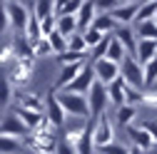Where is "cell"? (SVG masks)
I'll return each mask as SVG.
<instances>
[{"label":"cell","mask_w":157,"mask_h":154,"mask_svg":"<svg viewBox=\"0 0 157 154\" xmlns=\"http://www.w3.org/2000/svg\"><path fill=\"white\" fill-rule=\"evenodd\" d=\"M125 55H127L125 47L117 42V40H115V35H112V40H110V45H107V52H105V60H112V62L120 65V62L125 60Z\"/></svg>","instance_id":"28"},{"label":"cell","mask_w":157,"mask_h":154,"mask_svg":"<svg viewBox=\"0 0 157 154\" xmlns=\"http://www.w3.org/2000/svg\"><path fill=\"white\" fill-rule=\"evenodd\" d=\"M75 152L77 154H95V142H92V119H87L85 129L80 132V137L75 142Z\"/></svg>","instance_id":"16"},{"label":"cell","mask_w":157,"mask_h":154,"mask_svg":"<svg viewBox=\"0 0 157 154\" xmlns=\"http://www.w3.org/2000/svg\"><path fill=\"white\" fill-rule=\"evenodd\" d=\"M152 20H155V23H157V10H155V17H152Z\"/></svg>","instance_id":"52"},{"label":"cell","mask_w":157,"mask_h":154,"mask_svg":"<svg viewBox=\"0 0 157 154\" xmlns=\"http://www.w3.org/2000/svg\"><path fill=\"white\" fill-rule=\"evenodd\" d=\"M45 117H48V122L55 127V129H60L63 124H65V109L60 107V102H57V97L55 94H48V100H45Z\"/></svg>","instance_id":"9"},{"label":"cell","mask_w":157,"mask_h":154,"mask_svg":"<svg viewBox=\"0 0 157 154\" xmlns=\"http://www.w3.org/2000/svg\"><path fill=\"white\" fill-rule=\"evenodd\" d=\"M23 149H25V144L20 139L8 137V134H0V154H17Z\"/></svg>","instance_id":"27"},{"label":"cell","mask_w":157,"mask_h":154,"mask_svg":"<svg viewBox=\"0 0 157 154\" xmlns=\"http://www.w3.org/2000/svg\"><path fill=\"white\" fill-rule=\"evenodd\" d=\"M13 102V82L8 80L5 72H0V107Z\"/></svg>","instance_id":"30"},{"label":"cell","mask_w":157,"mask_h":154,"mask_svg":"<svg viewBox=\"0 0 157 154\" xmlns=\"http://www.w3.org/2000/svg\"><path fill=\"white\" fill-rule=\"evenodd\" d=\"M55 154H77V152H75V147H72L70 142L57 139V142H55Z\"/></svg>","instance_id":"44"},{"label":"cell","mask_w":157,"mask_h":154,"mask_svg":"<svg viewBox=\"0 0 157 154\" xmlns=\"http://www.w3.org/2000/svg\"><path fill=\"white\" fill-rule=\"evenodd\" d=\"M55 30L65 37H70L72 32H77V17L75 15H57L55 17Z\"/></svg>","instance_id":"22"},{"label":"cell","mask_w":157,"mask_h":154,"mask_svg":"<svg viewBox=\"0 0 157 154\" xmlns=\"http://www.w3.org/2000/svg\"><path fill=\"white\" fill-rule=\"evenodd\" d=\"M95 82V72H92V65H85L80 70V75L75 77V80L65 87V92H72V94H87V90L92 87Z\"/></svg>","instance_id":"8"},{"label":"cell","mask_w":157,"mask_h":154,"mask_svg":"<svg viewBox=\"0 0 157 154\" xmlns=\"http://www.w3.org/2000/svg\"><path fill=\"white\" fill-rule=\"evenodd\" d=\"M67 50H72V52H87V45H85L82 32H72V35L67 37Z\"/></svg>","instance_id":"35"},{"label":"cell","mask_w":157,"mask_h":154,"mask_svg":"<svg viewBox=\"0 0 157 154\" xmlns=\"http://www.w3.org/2000/svg\"><path fill=\"white\" fill-rule=\"evenodd\" d=\"M5 3H8V0H5Z\"/></svg>","instance_id":"55"},{"label":"cell","mask_w":157,"mask_h":154,"mask_svg":"<svg viewBox=\"0 0 157 154\" xmlns=\"http://www.w3.org/2000/svg\"><path fill=\"white\" fill-rule=\"evenodd\" d=\"M52 30H55V15H52V17H45V20H40V32H43V37L50 35Z\"/></svg>","instance_id":"46"},{"label":"cell","mask_w":157,"mask_h":154,"mask_svg":"<svg viewBox=\"0 0 157 154\" xmlns=\"http://www.w3.org/2000/svg\"><path fill=\"white\" fill-rule=\"evenodd\" d=\"M8 30H10V17L5 10V0H0V35H5Z\"/></svg>","instance_id":"40"},{"label":"cell","mask_w":157,"mask_h":154,"mask_svg":"<svg viewBox=\"0 0 157 154\" xmlns=\"http://www.w3.org/2000/svg\"><path fill=\"white\" fill-rule=\"evenodd\" d=\"M15 102H17V107H23V109H35V112L45 109V102L40 100V94H35V92H17Z\"/></svg>","instance_id":"19"},{"label":"cell","mask_w":157,"mask_h":154,"mask_svg":"<svg viewBox=\"0 0 157 154\" xmlns=\"http://www.w3.org/2000/svg\"><path fill=\"white\" fill-rule=\"evenodd\" d=\"M13 50H15V60H35V47L25 35H15Z\"/></svg>","instance_id":"17"},{"label":"cell","mask_w":157,"mask_h":154,"mask_svg":"<svg viewBox=\"0 0 157 154\" xmlns=\"http://www.w3.org/2000/svg\"><path fill=\"white\" fill-rule=\"evenodd\" d=\"M157 55V40H142V37H137V47H135V60L145 65L150 62L152 57Z\"/></svg>","instance_id":"14"},{"label":"cell","mask_w":157,"mask_h":154,"mask_svg":"<svg viewBox=\"0 0 157 154\" xmlns=\"http://www.w3.org/2000/svg\"><path fill=\"white\" fill-rule=\"evenodd\" d=\"M140 3H147V0H140Z\"/></svg>","instance_id":"53"},{"label":"cell","mask_w":157,"mask_h":154,"mask_svg":"<svg viewBox=\"0 0 157 154\" xmlns=\"http://www.w3.org/2000/svg\"><path fill=\"white\" fill-rule=\"evenodd\" d=\"M140 102H142V92L125 85V105H135V107H137Z\"/></svg>","instance_id":"38"},{"label":"cell","mask_w":157,"mask_h":154,"mask_svg":"<svg viewBox=\"0 0 157 154\" xmlns=\"http://www.w3.org/2000/svg\"><path fill=\"white\" fill-rule=\"evenodd\" d=\"M65 3H67V0H55V15H57V13H60L63 8H65Z\"/></svg>","instance_id":"48"},{"label":"cell","mask_w":157,"mask_h":154,"mask_svg":"<svg viewBox=\"0 0 157 154\" xmlns=\"http://www.w3.org/2000/svg\"><path fill=\"white\" fill-rule=\"evenodd\" d=\"M5 10H8V17H10V30L15 35H25V28H28V20H30V3L8 0Z\"/></svg>","instance_id":"1"},{"label":"cell","mask_w":157,"mask_h":154,"mask_svg":"<svg viewBox=\"0 0 157 154\" xmlns=\"http://www.w3.org/2000/svg\"><path fill=\"white\" fill-rule=\"evenodd\" d=\"M120 77L127 87H135V90H145V72H142V65L135 60V55H125V60L120 62Z\"/></svg>","instance_id":"3"},{"label":"cell","mask_w":157,"mask_h":154,"mask_svg":"<svg viewBox=\"0 0 157 154\" xmlns=\"http://www.w3.org/2000/svg\"><path fill=\"white\" fill-rule=\"evenodd\" d=\"M80 5H82V0H67V3H65V8L57 13V15H77ZM57 15H55V17H57Z\"/></svg>","instance_id":"42"},{"label":"cell","mask_w":157,"mask_h":154,"mask_svg":"<svg viewBox=\"0 0 157 154\" xmlns=\"http://www.w3.org/2000/svg\"><path fill=\"white\" fill-rule=\"evenodd\" d=\"M115 40L125 47L127 55H135V47H137V35H135V28L132 25H117L115 28Z\"/></svg>","instance_id":"11"},{"label":"cell","mask_w":157,"mask_h":154,"mask_svg":"<svg viewBox=\"0 0 157 154\" xmlns=\"http://www.w3.org/2000/svg\"><path fill=\"white\" fill-rule=\"evenodd\" d=\"M142 72H145V87H152L157 82V55L152 57L150 62L142 65Z\"/></svg>","instance_id":"34"},{"label":"cell","mask_w":157,"mask_h":154,"mask_svg":"<svg viewBox=\"0 0 157 154\" xmlns=\"http://www.w3.org/2000/svg\"><path fill=\"white\" fill-rule=\"evenodd\" d=\"M135 117H137V107H135V105H120L117 112H115L117 124H122V127H132Z\"/></svg>","instance_id":"25"},{"label":"cell","mask_w":157,"mask_h":154,"mask_svg":"<svg viewBox=\"0 0 157 154\" xmlns=\"http://www.w3.org/2000/svg\"><path fill=\"white\" fill-rule=\"evenodd\" d=\"M48 37V42H50V50H52V55H60V52H65L67 50V37L65 35H60L57 30H52L50 35H45Z\"/></svg>","instance_id":"29"},{"label":"cell","mask_w":157,"mask_h":154,"mask_svg":"<svg viewBox=\"0 0 157 154\" xmlns=\"http://www.w3.org/2000/svg\"><path fill=\"white\" fill-rule=\"evenodd\" d=\"M87 60H90L87 52H72V50H65V52L57 55V62H60V65H77V62H87Z\"/></svg>","instance_id":"31"},{"label":"cell","mask_w":157,"mask_h":154,"mask_svg":"<svg viewBox=\"0 0 157 154\" xmlns=\"http://www.w3.org/2000/svg\"><path fill=\"white\" fill-rule=\"evenodd\" d=\"M92 142H95V149H102L105 144L115 142V127H112V119L105 112L92 119Z\"/></svg>","instance_id":"5"},{"label":"cell","mask_w":157,"mask_h":154,"mask_svg":"<svg viewBox=\"0 0 157 154\" xmlns=\"http://www.w3.org/2000/svg\"><path fill=\"white\" fill-rule=\"evenodd\" d=\"M82 37H85V45H87V50H90V47H95L97 42H100L105 35H102V32H97L95 28H87V30L82 32Z\"/></svg>","instance_id":"36"},{"label":"cell","mask_w":157,"mask_h":154,"mask_svg":"<svg viewBox=\"0 0 157 154\" xmlns=\"http://www.w3.org/2000/svg\"><path fill=\"white\" fill-rule=\"evenodd\" d=\"M137 10H140V3H120L110 15L117 25H132L137 17Z\"/></svg>","instance_id":"10"},{"label":"cell","mask_w":157,"mask_h":154,"mask_svg":"<svg viewBox=\"0 0 157 154\" xmlns=\"http://www.w3.org/2000/svg\"><path fill=\"white\" fill-rule=\"evenodd\" d=\"M95 15H97V8H95V3L92 0H82V5H80V10H77V32H85L90 25H92V20H95Z\"/></svg>","instance_id":"12"},{"label":"cell","mask_w":157,"mask_h":154,"mask_svg":"<svg viewBox=\"0 0 157 154\" xmlns=\"http://www.w3.org/2000/svg\"><path fill=\"white\" fill-rule=\"evenodd\" d=\"M155 154H157V147H155Z\"/></svg>","instance_id":"54"},{"label":"cell","mask_w":157,"mask_h":154,"mask_svg":"<svg viewBox=\"0 0 157 154\" xmlns=\"http://www.w3.org/2000/svg\"><path fill=\"white\" fill-rule=\"evenodd\" d=\"M33 47H35V57H37V55H52V50H50V42H48V37H40L37 42H33Z\"/></svg>","instance_id":"43"},{"label":"cell","mask_w":157,"mask_h":154,"mask_svg":"<svg viewBox=\"0 0 157 154\" xmlns=\"http://www.w3.org/2000/svg\"><path fill=\"white\" fill-rule=\"evenodd\" d=\"M100 154H127V147L120 142H112V144H105L100 149Z\"/></svg>","instance_id":"41"},{"label":"cell","mask_w":157,"mask_h":154,"mask_svg":"<svg viewBox=\"0 0 157 154\" xmlns=\"http://www.w3.org/2000/svg\"><path fill=\"white\" fill-rule=\"evenodd\" d=\"M0 134H8V137L20 139V137H28V134H30V129L23 124V119L17 117L15 112H10L5 119H0Z\"/></svg>","instance_id":"7"},{"label":"cell","mask_w":157,"mask_h":154,"mask_svg":"<svg viewBox=\"0 0 157 154\" xmlns=\"http://www.w3.org/2000/svg\"><path fill=\"white\" fill-rule=\"evenodd\" d=\"M97 13H112L117 5H120V0H92Z\"/></svg>","instance_id":"39"},{"label":"cell","mask_w":157,"mask_h":154,"mask_svg":"<svg viewBox=\"0 0 157 154\" xmlns=\"http://www.w3.org/2000/svg\"><path fill=\"white\" fill-rule=\"evenodd\" d=\"M142 129H147V134L152 137V142H155V147H157V119H145V122H142Z\"/></svg>","instance_id":"45"},{"label":"cell","mask_w":157,"mask_h":154,"mask_svg":"<svg viewBox=\"0 0 157 154\" xmlns=\"http://www.w3.org/2000/svg\"><path fill=\"white\" fill-rule=\"evenodd\" d=\"M120 3H140V0H120Z\"/></svg>","instance_id":"50"},{"label":"cell","mask_w":157,"mask_h":154,"mask_svg":"<svg viewBox=\"0 0 157 154\" xmlns=\"http://www.w3.org/2000/svg\"><path fill=\"white\" fill-rule=\"evenodd\" d=\"M25 37L30 42H37L43 37V32H40V20L33 15V10H30V20H28V28H25Z\"/></svg>","instance_id":"32"},{"label":"cell","mask_w":157,"mask_h":154,"mask_svg":"<svg viewBox=\"0 0 157 154\" xmlns=\"http://www.w3.org/2000/svg\"><path fill=\"white\" fill-rule=\"evenodd\" d=\"M30 72H33V60H15L13 70L8 75V80L15 82V85H23V82L30 80Z\"/></svg>","instance_id":"13"},{"label":"cell","mask_w":157,"mask_h":154,"mask_svg":"<svg viewBox=\"0 0 157 154\" xmlns=\"http://www.w3.org/2000/svg\"><path fill=\"white\" fill-rule=\"evenodd\" d=\"M107 100H110L115 107L125 105V82H122V77H117V80H112V82L107 85Z\"/></svg>","instance_id":"21"},{"label":"cell","mask_w":157,"mask_h":154,"mask_svg":"<svg viewBox=\"0 0 157 154\" xmlns=\"http://www.w3.org/2000/svg\"><path fill=\"white\" fill-rule=\"evenodd\" d=\"M90 28H95L97 32H102V35H110V32H115V28H117V23L112 20V15H110V13H97Z\"/></svg>","instance_id":"23"},{"label":"cell","mask_w":157,"mask_h":154,"mask_svg":"<svg viewBox=\"0 0 157 154\" xmlns=\"http://www.w3.org/2000/svg\"><path fill=\"white\" fill-rule=\"evenodd\" d=\"M55 97L57 102H60V107L65 109V114H70V117H85L90 119V109H87V100H85V94H72V92H55Z\"/></svg>","instance_id":"2"},{"label":"cell","mask_w":157,"mask_h":154,"mask_svg":"<svg viewBox=\"0 0 157 154\" xmlns=\"http://www.w3.org/2000/svg\"><path fill=\"white\" fill-rule=\"evenodd\" d=\"M37 154H55V149H52V152H37Z\"/></svg>","instance_id":"51"},{"label":"cell","mask_w":157,"mask_h":154,"mask_svg":"<svg viewBox=\"0 0 157 154\" xmlns=\"http://www.w3.org/2000/svg\"><path fill=\"white\" fill-rule=\"evenodd\" d=\"M13 62H15L13 42H10V45H0V65H13Z\"/></svg>","instance_id":"37"},{"label":"cell","mask_w":157,"mask_h":154,"mask_svg":"<svg viewBox=\"0 0 157 154\" xmlns=\"http://www.w3.org/2000/svg\"><path fill=\"white\" fill-rule=\"evenodd\" d=\"M135 35L142 37V40H157V23H155V20L135 23Z\"/></svg>","instance_id":"26"},{"label":"cell","mask_w":157,"mask_h":154,"mask_svg":"<svg viewBox=\"0 0 157 154\" xmlns=\"http://www.w3.org/2000/svg\"><path fill=\"white\" fill-rule=\"evenodd\" d=\"M157 10V0H147V3H140V10H137L135 23H142V20H152Z\"/></svg>","instance_id":"33"},{"label":"cell","mask_w":157,"mask_h":154,"mask_svg":"<svg viewBox=\"0 0 157 154\" xmlns=\"http://www.w3.org/2000/svg\"><path fill=\"white\" fill-rule=\"evenodd\" d=\"M30 10L37 20H45V17H52L55 15V0H35L30 3Z\"/></svg>","instance_id":"24"},{"label":"cell","mask_w":157,"mask_h":154,"mask_svg":"<svg viewBox=\"0 0 157 154\" xmlns=\"http://www.w3.org/2000/svg\"><path fill=\"white\" fill-rule=\"evenodd\" d=\"M127 134H130V142H132V147L142 149V152H150V149L155 147L152 137L147 134V129H142V127H127Z\"/></svg>","instance_id":"15"},{"label":"cell","mask_w":157,"mask_h":154,"mask_svg":"<svg viewBox=\"0 0 157 154\" xmlns=\"http://www.w3.org/2000/svg\"><path fill=\"white\" fill-rule=\"evenodd\" d=\"M15 114L23 119V124L33 132V129H37L43 122H45V112H35V109H23V107H15Z\"/></svg>","instance_id":"20"},{"label":"cell","mask_w":157,"mask_h":154,"mask_svg":"<svg viewBox=\"0 0 157 154\" xmlns=\"http://www.w3.org/2000/svg\"><path fill=\"white\" fill-rule=\"evenodd\" d=\"M140 105L157 109V92H147V94H142V102H140Z\"/></svg>","instance_id":"47"},{"label":"cell","mask_w":157,"mask_h":154,"mask_svg":"<svg viewBox=\"0 0 157 154\" xmlns=\"http://www.w3.org/2000/svg\"><path fill=\"white\" fill-rule=\"evenodd\" d=\"M127 154H145L142 149H137V147H132V149H127Z\"/></svg>","instance_id":"49"},{"label":"cell","mask_w":157,"mask_h":154,"mask_svg":"<svg viewBox=\"0 0 157 154\" xmlns=\"http://www.w3.org/2000/svg\"><path fill=\"white\" fill-rule=\"evenodd\" d=\"M87 62H77V65H63V70H60V77L55 80V90H65L77 75H80V70L85 67Z\"/></svg>","instance_id":"18"},{"label":"cell","mask_w":157,"mask_h":154,"mask_svg":"<svg viewBox=\"0 0 157 154\" xmlns=\"http://www.w3.org/2000/svg\"><path fill=\"white\" fill-rule=\"evenodd\" d=\"M85 100H87V109H90V119L100 117V114L107 109V105H110V100H107V85H102L100 80H95L92 87L85 94Z\"/></svg>","instance_id":"4"},{"label":"cell","mask_w":157,"mask_h":154,"mask_svg":"<svg viewBox=\"0 0 157 154\" xmlns=\"http://www.w3.org/2000/svg\"><path fill=\"white\" fill-rule=\"evenodd\" d=\"M92 65V72H95V80H100L102 85H110L112 80H117L120 77V65L117 62H112V60H95V62H90Z\"/></svg>","instance_id":"6"}]
</instances>
